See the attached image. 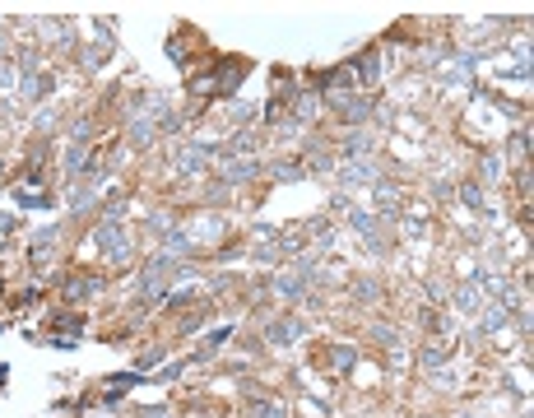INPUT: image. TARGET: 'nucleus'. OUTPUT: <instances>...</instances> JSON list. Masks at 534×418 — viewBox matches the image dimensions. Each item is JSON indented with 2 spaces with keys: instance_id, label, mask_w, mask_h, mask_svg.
<instances>
[{
  "instance_id": "423d86ee",
  "label": "nucleus",
  "mask_w": 534,
  "mask_h": 418,
  "mask_svg": "<svg viewBox=\"0 0 534 418\" xmlns=\"http://www.w3.org/2000/svg\"><path fill=\"white\" fill-rule=\"evenodd\" d=\"M153 135H158V130H153L149 121H135V125H130V144H135V149H144V144H153Z\"/></svg>"
},
{
  "instance_id": "ddd939ff",
  "label": "nucleus",
  "mask_w": 534,
  "mask_h": 418,
  "mask_svg": "<svg viewBox=\"0 0 534 418\" xmlns=\"http://www.w3.org/2000/svg\"><path fill=\"white\" fill-rule=\"evenodd\" d=\"M372 335H377V340H381V344H395V330H390V325H377Z\"/></svg>"
},
{
  "instance_id": "39448f33",
  "label": "nucleus",
  "mask_w": 534,
  "mask_h": 418,
  "mask_svg": "<svg viewBox=\"0 0 534 418\" xmlns=\"http://www.w3.org/2000/svg\"><path fill=\"white\" fill-rule=\"evenodd\" d=\"M223 177H228V182H246V177H256V163H232V158L223 154Z\"/></svg>"
},
{
  "instance_id": "0eeeda50",
  "label": "nucleus",
  "mask_w": 534,
  "mask_h": 418,
  "mask_svg": "<svg viewBox=\"0 0 534 418\" xmlns=\"http://www.w3.org/2000/svg\"><path fill=\"white\" fill-rule=\"evenodd\" d=\"M46 89H51V75H28L24 79V93H28V98H42Z\"/></svg>"
},
{
  "instance_id": "f03ea898",
  "label": "nucleus",
  "mask_w": 534,
  "mask_h": 418,
  "mask_svg": "<svg viewBox=\"0 0 534 418\" xmlns=\"http://www.w3.org/2000/svg\"><path fill=\"white\" fill-rule=\"evenodd\" d=\"M325 103H330V107H335L349 125H358V121H367V116H372V103H363V98H349V93H330Z\"/></svg>"
},
{
  "instance_id": "9b49d317",
  "label": "nucleus",
  "mask_w": 534,
  "mask_h": 418,
  "mask_svg": "<svg viewBox=\"0 0 534 418\" xmlns=\"http://www.w3.org/2000/svg\"><path fill=\"white\" fill-rule=\"evenodd\" d=\"M367 149H372V135H353V139H349V154H353V158L367 154Z\"/></svg>"
},
{
  "instance_id": "7ed1b4c3",
  "label": "nucleus",
  "mask_w": 534,
  "mask_h": 418,
  "mask_svg": "<svg viewBox=\"0 0 534 418\" xmlns=\"http://www.w3.org/2000/svg\"><path fill=\"white\" fill-rule=\"evenodd\" d=\"M298 335H302V325H298V321H275L270 330H265V340H270V344H293Z\"/></svg>"
},
{
  "instance_id": "f257e3e1",
  "label": "nucleus",
  "mask_w": 534,
  "mask_h": 418,
  "mask_svg": "<svg viewBox=\"0 0 534 418\" xmlns=\"http://www.w3.org/2000/svg\"><path fill=\"white\" fill-rule=\"evenodd\" d=\"M98 247H103L117 265L130 261V237H126V232L117 228V223H103V228H98Z\"/></svg>"
},
{
  "instance_id": "6e6552de",
  "label": "nucleus",
  "mask_w": 534,
  "mask_h": 418,
  "mask_svg": "<svg viewBox=\"0 0 534 418\" xmlns=\"http://www.w3.org/2000/svg\"><path fill=\"white\" fill-rule=\"evenodd\" d=\"M316 98H311V93H302V98H298V103H293V112H298V116H302V121H311V116H316Z\"/></svg>"
},
{
  "instance_id": "2eb2a0df",
  "label": "nucleus",
  "mask_w": 534,
  "mask_h": 418,
  "mask_svg": "<svg viewBox=\"0 0 534 418\" xmlns=\"http://www.w3.org/2000/svg\"><path fill=\"white\" fill-rule=\"evenodd\" d=\"M460 418H474V414H460Z\"/></svg>"
},
{
  "instance_id": "9d476101",
  "label": "nucleus",
  "mask_w": 534,
  "mask_h": 418,
  "mask_svg": "<svg viewBox=\"0 0 534 418\" xmlns=\"http://www.w3.org/2000/svg\"><path fill=\"white\" fill-rule=\"evenodd\" d=\"M251 418H284L279 404H251Z\"/></svg>"
},
{
  "instance_id": "20e7f679",
  "label": "nucleus",
  "mask_w": 534,
  "mask_h": 418,
  "mask_svg": "<svg viewBox=\"0 0 534 418\" xmlns=\"http://www.w3.org/2000/svg\"><path fill=\"white\" fill-rule=\"evenodd\" d=\"M98 288H103L98 279H70V284H65V293L75 297V302H84V297H93V293H98Z\"/></svg>"
},
{
  "instance_id": "f8f14e48",
  "label": "nucleus",
  "mask_w": 534,
  "mask_h": 418,
  "mask_svg": "<svg viewBox=\"0 0 534 418\" xmlns=\"http://www.w3.org/2000/svg\"><path fill=\"white\" fill-rule=\"evenodd\" d=\"M302 163H279V168H275V177H284V182H288V177H302Z\"/></svg>"
},
{
  "instance_id": "4468645a",
  "label": "nucleus",
  "mask_w": 534,
  "mask_h": 418,
  "mask_svg": "<svg viewBox=\"0 0 534 418\" xmlns=\"http://www.w3.org/2000/svg\"><path fill=\"white\" fill-rule=\"evenodd\" d=\"M139 418H172L168 409H139Z\"/></svg>"
},
{
  "instance_id": "1a4fd4ad",
  "label": "nucleus",
  "mask_w": 534,
  "mask_h": 418,
  "mask_svg": "<svg viewBox=\"0 0 534 418\" xmlns=\"http://www.w3.org/2000/svg\"><path fill=\"white\" fill-rule=\"evenodd\" d=\"M353 358H358V354H353L349 344H339L335 354H330V363H335V367H339V372H349V367H353Z\"/></svg>"
}]
</instances>
